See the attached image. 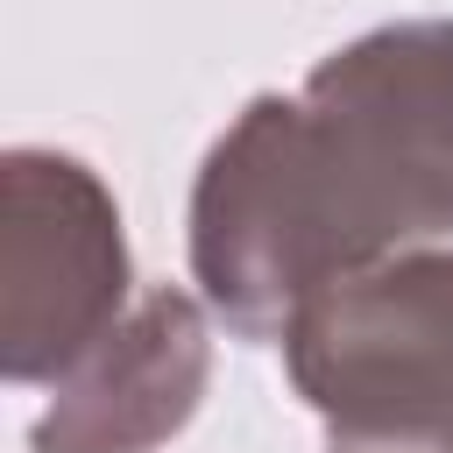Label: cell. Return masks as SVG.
Here are the masks:
<instances>
[{"instance_id": "cell-1", "label": "cell", "mask_w": 453, "mask_h": 453, "mask_svg": "<svg viewBox=\"0 0 453 453\" xmlns=\"http://www.w3.org/2000/svg\"><path fill=\"white\" fill-rule=\"evenodd\" d=\"M453 219V21H389L333 50L304 99H255L198 184L212 297L255 319L283 255ZM290 276V262H276Z\"/></svg>"}]
</instances>
